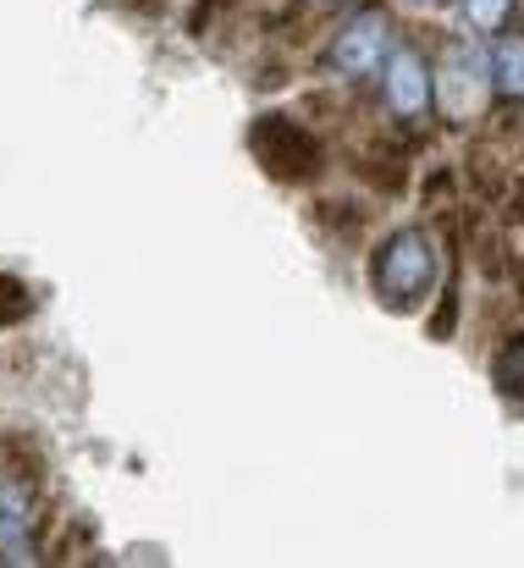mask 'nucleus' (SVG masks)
<instances>
[{
	"label": "nucleus",
	"mask_w": 524,
	"mask_h": 568,
	"mask_svg": "<svg viewBox=\"0 0 524 568\" xmlns=\"http://www.w3.org/2000/svg\"><path fill=\"white\" fill-rule=\"evenodd\" d=\"M370 282L381 293L386 310H420L431 282H436V248L420 226H397L392 237H381L375 260H370Z\"/></svg>",
	"instance_id": "f257e3e1"
},
{
	"label": "nucleus",
	"mask_w": 524,
	"mask_h": 568,
	"mask_svg": "<svg viewBox=\"0 0 524 568\" xmlns=\"http://www.w3.org/2000/svg\"><path fill=\"white\" fill-rule=\"evenodd\" d=\"M249 150H254V161L265 166V178H276V183H310V178L321 172V144H315V133H310L304 122L282 116V111L254 116Z\"/></svg>",
	"instance_id": "f03ea898"
},
{
	"label": "nucleus",
	"mask_w": 524,
	"mask_h": 568,
	"mask_svg": "<svg viewBox=\"0 0 524 568\" xmlns=\"http://www.w3.org/2000/svg\"><path fill=\"white\" fill-rule=\"evenodd\" d=\"M486 83H492L486 55L475 44H453L442 55V78H431V100H442V111L453 122H470L486 111Z\"/></svg>",
	"instance_id": "7ed1b4c3"
},
{
	"label": "nucleus",
	"mask_w": 524,
	"mask_h": 568,
	"mask_svg": "<svg viewBox=\"0 0 524 568\" xmlns=\"http://www.w3.org/2000/svg\"><path fill=\"white\" fill-rule=\"evenodd\" d=\"M386 50H392L386 22H381L375 11H359V17H349V22L332 33V44H326V67H332L337 78H353V83H359V78L381 72Z\"/></svg>",
	"instance_id": "20e7f679"
},
{
	"label": "nucleus",
	"mask_w": 524,
	"mask_h": 568,
	"mask_svg": "<svg viewBox=\"0 0 524 568\" xmlns=\"http://www.w3.org/2000/svg\"><path fill=\"white\" fill-rule=\"evenodd\" d=\"M381 89H386V111L397 122H420L431 111V67L420 61V50L397 44L381 61Z\"/></svg>",
	"instance_id": "39448f33"
},
{
	"label": "nucleus",
	"mask_w": 524,
	"mask_h": 568,
	"mask_svg": "<svg viewBox=\"0 0 524 568\" xmlns=\"http://www.w3.org/2000/svg\"><path fill=\"white\" fill-rule=\"evenodd\" d=\"M28 536H33V486L0 475V547L28 552Z\"/></svg>",
	"instance_id": "423d86ee"
},
{
	"label": "nucleus",
	"mask_w": 524,
	"mask_h": 568,
	"mask_svg": "<svg viewBox=\"0 0 524 568\" xmlns=\"http://www.w3.org/2000/svg\"><path fill=\"white\" fill-rule=\"evenodd\" d=\"M492 89L508 100H524V33H508L492 44Z\"/></svg>",
	"instance_id": "0eeeda50"
},
{
	"label": "nucleus",
	"mask_w": 524,
	"mask_h": 568,
	"mask_svg": "<svg viewBox=\"0 0 524 568\" xmlns=\"http://www.w3.org/2000/svg\"><path fill=\"white\" fill-rule=\"evenodd\" d=\"M492 381H497V392H503L514 408H524V337H514V343L492 359Z\"/></svg>",
	"instance_id": "6e6552de"
},
{
	"label": "nucleus",
	"mask_w": 524,
	"mask_h": 568,
	"mask_svg": "<svg viewBox=\"0 0 524 568\" xmlns=\"http://www.w3.org/2000/svg\"><path fill=\"white\" fill-rule=\"evenodd\" d=\"M458 11H464V22H470V28H481V33H497V28H508V17H514V0H458Z\"/></svg>",
	"instance_id": "1a4fd4ad"
},
{
	"label": "nucleus",
	"mask_w": 524,
	"mask_h": 568,
	"mask_svg": "<svg viewBox=\"0 0 524 568\" xmlns=\"http://www.w3.org/2000/svg\"><path fill=\"white\" fill-rule=\"evenodd\" d=\"M33 310V298H28V287L17 282V276H0V326H11V321H22Z\"/></svg>",
	"instance_id": "9d476101"
},
{
	"label": "nucleus",
	"mask_w": 524,
	"mask_h": 568,
	"mask_svg": "<svg viewBox=\"0 0 524 568\" xmlns=\"http://www.w3.org/2000/svg\"><path fill=\"white\" fill-rule=\"evenodd\" d=\"M414 6H436V0H414Z\"/></svg>",
	"instance_id": "9b49d317"
}]
</instances>
